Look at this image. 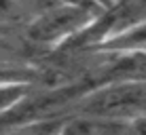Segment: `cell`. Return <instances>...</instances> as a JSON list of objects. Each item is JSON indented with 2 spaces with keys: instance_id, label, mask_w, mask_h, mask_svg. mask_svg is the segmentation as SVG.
<instances>
[{
  "instance_id": "obj_1",
  "label": "cell",
  "mask_w": 146,
  "mask_h": 135,
  "mask_svg": "<svg viewBox=\"0 0 146 135\" xmlns=\"http://www.w3.org/2000/svg\"><path fill=\"white\" fill-rule=\"evenodd\" d=\"M102 11L93 4L49 2L26 23V38L34 47L57 51L85 32Z\"/></svg>"
},
{
  "instance_id": "obj_2",
  "label": "cell",
  "mask_w": 146,
  "mask_h": 135,
  "mask_svg": "<svg viewBox=\"0 0 146 135\" xmlns=\"http://www.w3.org/2000/svg\"><path fill=\"white\" fill-rule=\"evenodd\" d=\"M74 112L123 118L129 122L146 116V78H114L93 84L76 99Z\"/></svg>"
},
{
  "instance_id": "obj_3",
  "label": "cell",
  "mask_w": 146,
  "mask_h": 135,
  "mask_svg": "<svg viewBox=\"0 0 146 135\" xmlns=\"http://www.w3.org/2000/svg\"><path fill=\"white\" fill-rule=\"evenodd\" d=\"M91 49L112 55H146V19L119 28Z\"/></svg>"
},
{
  "instance_id": "obj_4",
  "label": "cell",
  "mask_w": 146,
  "mask_h": 135,
  "mask_svg": "<svg viewBox=\"0 0 146 135\" xmlns=\"http://www.w3.org/2000/svg\"><path fill=\"white\" fill-rule=\"evenodd\" d=\"M62 133H80V135H117L131 133V122L123 118L100 116V114H68Z\"/></svg>"
},
{
  "instance_id": "obj_5",
  "label": "cell",
  "mask_w": 146,
  "mask_h": 135,
  "mask_svg": "<svg viewBox=\"0 0 146 135\" xmlns=\"http://www.w3.org/2000/svg\"><path fill=\"white\" fill-rule=\"evenodd\" d=\"M36 11L28 0H0V26L28 23Z\"/></svg>"
},
{
  "instance_id": "obj_6",
  "label": "cell",
  "mask_w": 146,
  "mask_h": 135,
  "mask_svg": "<svg viewBox=\"0 0 146 135\" xmlns=\"http://www.w3.org/2000/svg\"><path fill=\"white\" fill-rule=\"evenodd\" d=\"M30 89L32 84L28 82H0V116L9 112L21 97H26Z\"/></svg>"
},
{
  "instance_id": "obj_7",
  "label": "cell",
  "mask_w": 146,
  "mask_h": 135,
  "mask_svg": "<svg viewBox=\"0 0 146 135\" xmlns=\"http://www.w3.org/2000/svg\"><path fill=\"white\" fill-rule=\"evenodd\" d=\"M7 51H11V47H9V42L4 40L2 36H0V55H2V53H7Z\"/></svg>"
}]
</instances>
